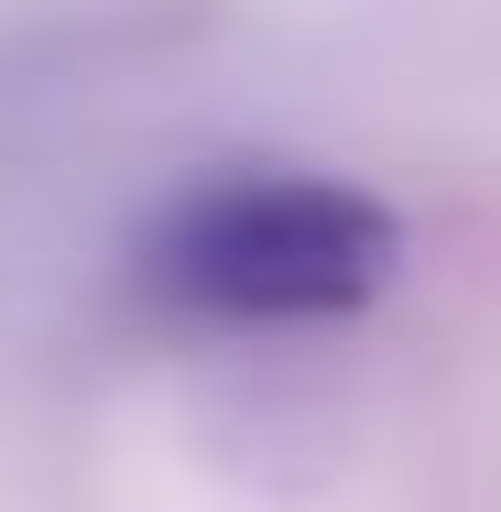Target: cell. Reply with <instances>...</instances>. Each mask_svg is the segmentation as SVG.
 Wrapping results in <instances>:
<instances>
[{
    "mask_svg": "<svg viewBox=\"0 0 501 512\" xmlns=\"http://www.w3.org/2000/svg\"><path fill=\"white\" fill-rule=\"evenodd\" d=\"M403 273V218L305 164H229L153 207L131 295L175 327H338Z\"/></svg>",
    "mask_w": 501,
    "mask_h": 512,
    "instance_id": "1",
    "label": "cell"
}]
</instances>
